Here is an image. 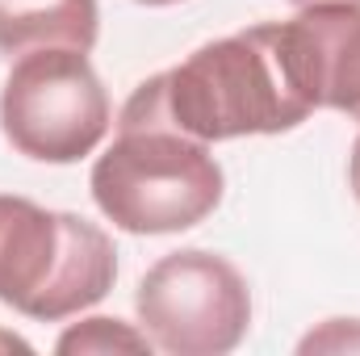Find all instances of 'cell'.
I'll list each match as a JSON object with an SVG mask.
<instances>
[{
  "label": "cell",
  "instance_id": "cell-11",
  "mask_svg": "<svg viewBox=\"0 0 360 356\" xmlns=\"http://www.w3.org/2000/svg\"><path fill=\"white\" fill-rule=\"evenodd\" d=\"M13 348H17V352H30V344H25L21 336H13V331H0V352H13Z\"/></svg>",
  "mask_w": 360,
  "mask_h": 356
},
{
  "label": "cell",
  "instance_id": "cell-7",
  "mask_svg": "<svg viewBox=\"0 0 360 356\" xmlns=\"http://www.w3.org/2000/svg\"><path fill=\"white\" fill-rule=\"evenodd\" d=\"M96 0H0V55L17 59L38 46H96Z\"/></svg>",
  "mask_w": 360,
  "mask_h": 356
},
{
  "label": "cell",
  "instance_id": "cell-8",
  "mask_svg": "<svg viewBox=\"0 0 360 356\" xmlns=\"http://www.w3.org/2000/svg\"><path fill=\"white\" fill-rule=\"evenodd\" d=\"M55 348L59 352H151L155 344L147 340V331H134L122 319H84L68 327Z\"/></svg>",
  "mask_w": 360,
  "mask_h": 356
},
{
  "label": "cell",
  "instance_id": "cell-13",
  "mask_svg": "<svg viewBox=\"0 0 360 356\" xmlns=\"http://www.w3.org/2000/svg\"><path fill=\"white\" fill-rule=\"evenodd\" d=\"M139 4H151V8H164V4H180V0H139Z\"/></svg>",
  "mask_w": 360,
  "mask_h": 356
},
{
  "label": "cell",
  "instance_id": "cell-9",
  "mask_svg": "<svg viewBox=\"0 0 360 356\" xmlns=\"http://www.w3.org/2000/svg\"><path fill=\"white\" fill-rule=\"evenodd\" d=\"M314 348H360V319H331L319 336L302 340V352H314Z\"/></svg>",
  "mask_w": 360,
  "mask_h": 356
},
{
  "label": "cell",
  "instance_id": "cell-4",
  "mask_svg": "<svg viewBox=\"0 0 360 356\" xmlns=\"http://www.w3.org/2000/svg\"><path fill=\"white\" fill-rule=\"evenodd\" d=\"M113 109L89 51L38 46L8 59L0 89V130L25 160L76 164L101 147Z\"/></svg>",
  "mask_w": 360,
  "mask_h": 356
},
{
  "label": "cell",
  "instance_id": "cell-6",
  "mask_svg": "<svg viewBox=\"0 0 360 356\" xmlns=\"http://www.w3.org/2000/svg\"><path fill=\"white\" fill-rule=\"evenodd\" d=\"M285 63L310 109L360 122V4H310L281 21Z\"/></svg>",
  "mask_w": 360,
  "mask_h": 356
},
{
  "label": "cell",
  "instance_id": "cell-2",
  "mask_svg": "<svg viewBox=\"0 0 360 356\" xmlns=\"http://www.w3.org/2000/svg\"><path fill=\"white\" fill-rule=\"evenodd\" d=\"M151 80L164 117L201 143L281 134L314 113L289 76L281 21H260L231 38L205 42L184 63Z\"/></svg>",
  "mask_w": 360,
  "mask_h": 356
},
{
  "label": "cell",
  "instance_id": "cell-12",
  "mask_svg": "<svg viewBox=\"0 0 360 356\" xmlns=\"http://www.w3.org/2000/svg\"><path fill=\"white\" fill-rule=\"evenodd\" d=\"M293 8H310V4H360V0H289Z\"/></svg>",
  "mask_w": 360,
  "mask_h": 356
},
{
  "label": "cell",
  "instance_id": "cell-1",
  "mask_svg": "<svg viewBox=\"0 0 360 356\" xmlns=\"http://www.w3.org/2000/svg\"><path fill=\"white\" fill-rule=\"evenodd\" d=\"M96 210L130 235H176L205 222L222 201V164L210 143L176 130L164 109L155 80L130 92L117 139L92 164Z\"/></svg>",
  "mask_w": 360,
  "mask_h": 356
},
{
  "label": "cell",
  "instance_id": "cell-5",
  "mask_svg": "<svg viewBox=\"0 0 360 356\" xmlns=\"http://www.w3.org/2000/svg\"><path fill=\"white\" fill-rule=\"evenodd\" d=\"M134 310L160 352L222 356L235 352L252 327V289L226 256L180 248L147 268Z\"/></svg>",
  "mask_w": 360,
  "mask_h": 356
},
{
  "label": "cell",
  "instance_id": "cell-10",
  "mask_svg": "<svg viewBox=\"0 0 360 356\" xmlns=\"http://www.w3.org/2000/svg\"><path fill=\"white\" fill-rule=\"evenodd\" d=\"M348 184H352V193H356V201H360V134H356V143H352V155H348Z\"/></svg>",
  "mask_w": 360,
  "mask_h": 356
},
{
  "label": "cell",
  "instance_id": "cell-3",
  "mask_svg": "<svg viewBox=\"0 0 360 356\" xmlns=\"http://www.w3.org/2000/svg\"><path fill=\"white\" fill-rule=\"evenodd\" d=\"M117 281L113 239L80 214L0 193V302L38 323L96 306Z\"/></svg>",
  "mask_w": 360,
  "mask_h": 356
}]
</instances>
